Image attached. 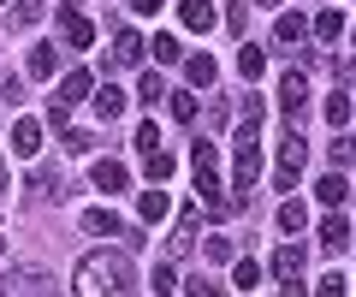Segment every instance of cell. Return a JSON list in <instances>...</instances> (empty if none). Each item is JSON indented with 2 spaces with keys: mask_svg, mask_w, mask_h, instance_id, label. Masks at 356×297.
I'll use <instances>...</instances> for the list:
<instances>
[{
  "mask_svg": "<svg viewBox=\"0 0 356 297\" xmlns=\"http://www.w3.org/2000/svg\"><path fill=\"white\" fill-rule=\"evenodd\" d=\"M77 297H137V268L125 250H89L77 262Z\"/></svg>",
  "mask_w": 356,
  "mask_h": 297,
  "instance_id": "obj_1",
  "label": "cell"
},
{
  "mask_svg": "<svg viewBox=\"0 0 356 297\" xmlns=\"http://www.w3.org/2000/svg\"><path fill=\"white\" fill-rule=\"evenodd\" d=\"M255 179H261V125H238L232 131V191H238V208H250Z\"/></svg>",
  "mask_w": 356,
  "mask_h": 297,
  "instance_id": "obj_2",
  "label": "cell"
},
{
  "mask_svg": "<svg viewBox=\"0 0 356 297\" xmlns=\"http://www.w3.org/2000/svg\"><path fill=\"white\" fill-rule=\"evenodd\" d=\"M191 172H196V202H208L214 214H238V196H220L226 184H220V149L208 137L191 143Z\"/></svg>",
  "mask_w": 356,
  "mask_h": 297,
  "instance_id": "obj_3",
  "label": "cell"
},
{
  "mask_svg": "<svg viewBox=\"0 0 356 297\" xmlns=\"http://www.w3.org/2000/svg\"><path fill=\"white\" fill-rule=\"evenodd\" d=\"M309 167V143H303V131L291 125V137L280 143V167H273V184L280 191H297V172Z\"/></svg>",
  "mask_w": 356,
  "mask_h": 297,
  "instance_id": "obj_4",
  "label": "cell"
},
{
  "mask_svg": "<svg viewBox=\"0 0 356 297\" xmlns=\"http://www.w3.org/2000/svg\"><path fill=\"white\" fill-rule=\"evenodd\" d=\"M6 297H48V285H54V273L48 268H36V262H18V268H6Z\"/></svg>",
  "mask_w": 356,
  "mask_h": 297,
  "instance_id": "obj_5",
  "label": "cell"
},
{
  "mask_svg": "<svg viewBox=\"0 0 356 297\" xmlns=\"http://www.w3.org/2000/svg\"><path fill=\"white\" fill-rule=\"evenodd\" d=\"M280 113L291 119V125L309 113V78H303V72H285V78H280Z\"/></svg>",
  "mask_w": 356,
  "mask_h": 297,
  "instance_id": "obj_6",
  "label": "cell"
},
{
  "mask_svg": "<svg viewBox=\"0 0 356 297\" xmlns=\"http://www.w3.org/2000/svg\"><path fill=\"white\" fill-rule=\"evenodd\" d=\"M309 36H315V24H309L303 13H280V18H273V42H280V48H291V42L303 48Z\"/></svg>",
  "mask_w": 356,
  "mask_h": 297,
  "instance_id": "obj_7",
  "label": "cell"
},
{
  "mask_svg": "<svg viewBox=\"0 0 356 297\" xmlns=\"http://www.w3.org/2000/svg\"><path fill=\"white\" fill-rule=\"evenodd\" d=\"M143 48L149 42L137 30H113V48H107V65H143Z\"/></svg>",
  "mask_w": 356,
  "mask_h": 297,
  "instance_id": "obj_8",
  "label": "cell"
},
{
  "mask_svg": "<svg viewBox=\"0 0 356 297\" xmlns=\"http://www.w3.org/2000/svg\"><path fill=\"white\" fill-rule=\"evenodd\" d=\"M83 232L89 238H125V220L113 208H83Z\"/></svg>",
  "mask_w": 356,
  "mask_h": 297,
  "instance_id": "obj_9",
  "label": "cell"
},
{
  "mask_svg": "<svg viewBox=\"0 0 356 297\" xmlns=\"http://www.w3.org/2000/svg\"><path fill=\"white\" fill-rule=\"evenodd\" d=\"M303 244H280V250H273V280H285V285H291V280H303Z\"/></svg>",
  "mask_w": 356,
  "mask_h": 297,
  "instance_id": "obj_10",
  "label": "cell"
},
{
  "mask_svg": "<svg viewBox=\"0 0 356 297\" xmlns=\"http://www.w3.org/2000/svg\"><path fill=\"white\" fill-rule=\"evenodd\" d=\"M89 179H95V191H125L131 184V172H125V161H95V167H89Z\"/></svg>",
  "mask_w": 356,
  "mask_h": 297,
  "instance_id": "obj_11",
  "label": "cell"
},
{
  "mask_svg": "<svg viewBox=\"0 0 356 297\" xmlns=\"http://www.w3.org/2000/svg\"><path fill=\"white\" fill-rule=\"evenodd\" d=\"M344 244H350V220H344V214H327V220H321V250L339 256Z\"/></svg>",
  "mask_w": 356,
  "mask_h": 297,
  "instance_id": "obj_12",
  "label": "cell"
},
{
  "mask_svg": "<svg viewBox=\"0 0 356 297\" xmlns=\"http://www.w3.org/2000/svg\"><path fill=\"white\" fill-rule=\"evenodd\" d=\"M13 155H42V125L36 119H13Z\"/></svg>",
  "mask_w": 356,
  "mask_h": 297,
  "instance_id": "obj_13",
  "label": "cell"
},
{
  "mask_svg": "<svg viewBox=\"0 0 356 297\" xmlns=\"http://www.w3.org/2000/svg\"><path fill=\"white\" fill-rule=\"evenodd\" d=\"M54 95H60L65 107H77L83 95H95V78H89V72H65V78H60V90H54Z\"/></svg>",
  "mask_w": 356,
  "mask_h": 297,
  "instance_id": "obj_14",
  "label": "cell"
},
{
  "mask_svg": "<svg viewBox=\"0 0 356 297\" xmlns=\"http://www.w3.org/2000/svg\"><path fill=\"white\" fill-rule=\"evenodd\" d=\"M184 78H191L196 90H214V78H220V65L208 60V54H184Z\"/></svg>",
  "mask_w": 356,
  "mask_h": 297,
  "instance_id": "obj_15",
  "label": "cell"
},
{
  "mask_svg": "<svg viewBox=\"0 0 356 297\" xmlns=\"http://www.w3.org/2000/svg\"><path fill=\"white\" fill-rule=\"evenodd\" d=\"M178 18H184V30H214V6H208V0H178Z\"/></svg>",
  "mask_w": 356,
  "mask_h": 297,
  "instance_id": "obj_16",
  "label": "cell"
},
{
  "mask_svg": "<svg viewBox=\"0 0 356 297\" xmlns=\"http://www.w3.org/2000/svg\"><path fill=\"white\" fill-rule=\"evenodd\" d=\"M60 24H65V42H72V48H89V42H95V24L77 18L72 6H60Z\"/></svg>",
  "mask_w": 356,
  "mask_h": 297,
  "instance_id": "obj_17",
  "label": "cell"
},
{
  "mask_svg": "<svg viewBox=\"0 0 356 297\" xmlns=\"http://www.w3.org/2000/svg\"><path fill=\"white\" fill-rule=\"evenodd\" d=\"M191 250H196V208H184L172 226V256H191Z\"/></svg>",
  "mask_w": 356,
  "mask_h": 297,
  "instance_id": "obj_18",
  "label": "cell"
},
{
  "mask_svg": "<svg viewBox=\"0 0 356 297\" xmlns=\"http://www.w3.org/2000/svg\"><path fill=\"white\" fill-rule=\"evenodd\" d=\"M89 102H95V113H102V119H119V113H125V90H119V83H102Z\"/></svg>",
  "mask_w": 356,
  "mask_h": 297,
  "instance_id": "obj_19",
  "label": "cell"
},
{
  "mask_svg": "<svg viewBox=\"0 0 356 297\" xmlns=\"http://www.w3.org/2000/svg\"><path fill=\"white\" fill-rule=\"evenodd\" d=\"M166 95H172V90H166V78H161V72H143V83H137V102H143V107H161Z\"/></svg>",
  "mask_w": 356,
  "mask_h": 297,
  "instance_id": "obj_20",
  "label": "cell"
},
{
  "mask_svg": "<svg viewBox=\"0 0 356 297\" xmlns=\"http://www.w3.org/2000/svg\"><path fill=\"white\" fill-rule=\"evenodd\" d=\"M303 226H309V208L297 202V196H285L280 202V232H303Z\"/></svg>",
  "mask_w": 356,
  "mask_h": 297,
  "instance_id": "obj_21",
  "label": "cell"
},
{
  "mask_svg": "<svg viewBox=\"0 0 356 297\" xmlns=\"http://www.w3.org/2000/svg\"><path fill=\"white\" fill-rule=\"evenodd\" d=\"M232 285H238V291H255V285H261V262L238 256V262H232Z\"/></svg>",
  "mask_w": 356,
  "mask_h": 297,
  "instance_id": "obj_22",
  "label": "cell"
},
{
  "mask_svg": "<svg viewBox=\"0 0 356 297\" xmlns=\"http://www.w3.org/2000/svg\"><path fill=\"white\" fill-rule=\"evenodd\" d=\"M238 72H243V78H261V72H267V54L261 48H255V42H243V48H238Z\"/></svg>",
  "mask_w": 356,
  "mask_h": 297,
  "instance_id": "obj_23",
  "label": "cell"
},
{
  "mask_svg": "<svg viewBox=\"0 0 356 297\" xmlns=\"http://www.w3.org/2000/svg\"><path fill=\"white\" fill-rule=\"evenodd\" d=\"M30 196H65V179L54 167H36V179H30Z\"/></svg>",
  "mask_w": 356,
  "mask_h": 297,
  "instance_id": "obj_24",
  "label": "cell"
},
{
  "mask_svg": "<svg viewBox=\"0 0 356 297\" xmlns=\"http://www.w3.org/2000/svg\"><path fill=\"white\" fill-rule=\"evenodd\" d=\"M24 72H30V78H54V72H60V60H54V48H30Z\"/></svg>",
  "mask_w": 356,
  "mask_h": 297,
  "instance_id": "obj_25",
  "label": "cell"
},
{
  "mask_svg": "<svg viewBox=\"0 0 356 297\" xmlns=\"http://www.w3.org/2000/svg\"><path fill=\"white\" fill-rule=\"evenodd\" d=\"M143 172H149V184H166V179H172V155H166V149L143 155Z\"/></svg>",
  "mask_w": 356,
  "mask_h": 297,
  "instance_id": "obj_26",
  "label": "cell"
},
{
  "mask_svg": "<svg viewBox=\"0 0 356 297\" xmlns=\"http://www.w3.org/2000/svg\"><path fill=\"white\" fill-rule=\"evenodd\" d=\"M315 36H321V42H339V36H344V13H339V6H327V13L315 18Z\"/></svg>",
  "mask_w": 356,
  "mask_h": 297,
  "instance_id": "obj_27",
  "label": "cell"
},
{
  "mask_svg": "<svg viewBox=\"0 0 356 297\" xmlns=\"http://www.w3.org/2000/svg\"><path fill=\"white\" fill-rule=\"evenodd\" d=\"M137 214H143V220H161V214H166V191H161V184H149V191L137 196Z\"/></svg>",
  "mask_w": 356,
  "mask_h": 297,
  "instance_id": "obj_28",
  "label": "cell"
},
{
  "mask_svg": "<svg viewBox=\"0 0 356 297\" xmlns=\"http://www.w3.org/2000/svg\"><path fill=\"white\" fill-rule=\"evenodd\" d=\"M6 13H13V24H18V30H30V24H42V0H13Z\"/></svg>",
  "mask_w": 356,
  "mask_h": 297,
  "instance_id": "obj_29",
  "label": "cell"
},
{
  "mask_svg": "<svg viewBox=\"0 0 356 297\" xmlns=\"http://www.w3.org/2000/svg\"><path fill=\"white\" fill-rule=\"evenodd\" d=\"M202 256H208V262H238V250H232L226 232H214V238H202Z\"/></svg>",
  "mask_w": 356,
  "mask_h": 297,
  "instance_id": "obj_30",
  "label": "cell"
},
{
  "mask_svg": "<svg viewBox=\"0 0 356 297\" xmlns=\"http://www.w3.org/2000/svg\"><path fill=\"white\" fill-rule=\"evenodd\" d=\"M315 196H321L327 208H339V202H344V179H339V172H327V179L315 184Z\"/></svg>",
  "mask_w": 356,
  "mask_h": 297,
  "instance_id": "obj_31",
  "label": "cell"
},
{
  "mask_svg": "<svg viewBox=\"0 0 356 297\" xmlns=\"http://www.w3.org/2000/svg\"><path fill=\"white\" fill-rule=\"evenodd\" d=\"M154 60H161V65L184 60V42H178V36H154Z\"/></svg>",
  "mask_w": 356,
  "mask_h": 297,
  "instance_id": "obj_32",
  "label": "cell"
},
{
  "mask_svg": "<svg viewBox=\"0 0 356 297\" xmlns=\"http://www.w3.org/2000/svg\"><path fill=\"white\" fill-rule=\"evenodd\" d=\"M238 113H243V125H261V119H267V102H261V95H243V102H238Z\"/></svg>",
  "mask_w": 356,
  "mask_h": 297,
  "instance_id": "obj_33",
  "label": "cell"
},
{
  "mask_svg": "<svg viewBox=\"0 0 356 297\" xmlns=\"http://www.w3.org/2000/svg\"><path fill=\"white\" fill-rule=\"evenodd\" d=\"M327 119L344 131V119H350V95H344V90H339V95H327Z\"/></svg>",
  "mask_w": 356,
  "mask_h": 297,
  "instance_id": "obj_34",
  "label": "cell"
},
{
  "mask_svg": "<svg viewBox=\"0 0 356 297\" xmlns=\"http://www.w3.org/2000/svg\"><path fill=\"white\" fill-rule=\"evenodd\" d=\"M0 102H6V107L24 102V78H13V72H6V78H0Z\"/></svg>",
  "mask_w": 356,
  "mask_h": 297,
  "instance_id": "obj_35",
  "label": "cell"
},
{
  "mask_svg": "<svg viewBox=\"0 0 356 297\" xmlns=\"http://www.w3.org/2000/svg\"><path fill=\"white\" fill-rule=\"evenodd\" d=\"M65 155H89V149H95V137H89V131H65Z\"/></svg>",
  "mask_w": 356,
  "mask_h": 297,
  "instance_id": "obj_36",
  "label": "cell"
},
{
  "mask_svg": "<svg viewBox=\"0 0 356 297\" xmlns=\"http://www.w3.org/2000/svg\"><path fill=\"white\" fill-rule=\"evenodd\" d=\"M226 24L238 30V36H243V30H250V0H232V6H226Z\"/></svg>",
  "mask_w": 356,
  "mask_h": 297,
  "instance_id": "obj_37",
  "label": "cell"
},
{
  "mask_svg": "<svg viewBox=\"0 0 356 297\" xmlns=\"http://www.w3.org/2000/svg\"><path fill=\"white\" fill-rule=\"evenodd\" d=\"M172 119H184V125H191V119H196V95L172 90Z\"/></svg>",
  "mask_w": 356,
  "mask_h": 297,
  "instance_id": "obj_38",
  "label": "cell"
},
{
  "mask_svg": "<svg viewBox=\"0 0 356 297\" xmlns=\"http://www.w3.org/2000/svg\"><path fill=\"white\" fill-rule=\"evenodd\" d=\"M137 149H143V155H154V149H161V131H154V119H149V125H137Z\"/></svg>",
  "mask_w": 356,
  "mask_h": 297,
  "instance_id": "obj_39",
  "label": "cell"
},
{
  "mask_svg": "<svg viewBox=\"0 0 356 297\" xmlns=\"http://www.w3.org/2000/svg\"><path fill=\"white\" fill-rule=\"evenodd\" d=\"M184 291H191V297H220V291H226V285H214V280H202V273H196V280L184 285Z\"/></svg>",
  "mask_w": 356,
  "mask_h": 297,
  "instance_id": "obj_40",
  "label": "cell"
},
{
  "mask_svg": "<svg viewBox=\"0 0 356 297\" xmlns=\"http://www.w3.org/2000/svg\"><path fill=\"white\" fill-rule=\"evenodd\" d=\"M315 297H344V273H327V280L315 285Z\"/></svg>",
  "mask_w": 356,
  "mask_h": 297,
  "instance_id": "obj_41",
  "label": "cell"
},
{
  "mask_svg": "<svg viewBox=\"0 0 356 297\" xmlns=\"http://www.w3.org/2000/svg\"><path fill=\"white\" fill-rule=\"evenodd\" d=\"M166 291H172V268L161 262V268H154V297H166Z\"/></svg>",
  "mask_w": 356,
  "mask_h": 297,
  "instance_id": "obj_42",
  "label": "cell"
},
{
  "mask_svg": "<svg viewBox=\"0 0 356 297\" xmlns=\"http://www.w3.org/2000/svg\"><path fill=\"white\" fill-rule=\"evenodd\" d=\"M161 6H166V0H131V13H137V18H154Z\"/></svg>",
  "mask_w": 356,
  "mask_h": 297,
  "instance_id": "obj_43",
  "label": "cell"
},
{
  "mask_svg": "<svg viewBox=\"0 0 356 297\" xmlns=\"http://www.w3.org/2000/svg\"><path fill=\"white\" fill-rule=\"evenodd\" d=\"M280 297H303V280H291V285H285V291Z\"/></svg>",
  "mask_w": 356,
  "mask_h": 297,
  "instance_id": "obj_44",
  "label": "cell"
},
{
  "mask_svg": "<svg viewBox=\"0 0 356 297\" xmlns=\"http://www.w3.org/2000/svg\"><path fill=\"white\" fill-rule=\"evenodd\" d=\"M250 6H285V0H250Z\"/></svg>",
  "mask_w": 356,
  "mask_h": 297,
  "instance_id": "obj_45",
  "label": "cell"
},
{
  "mask_svg": "<svg viewBox=\"0 0 356 297\" xmlns=\"http://www.w3.org/2000/svg\"><path fill=\"white\" fill-rule=\"evenodd\" d=\"M0 191H6V155H0Z\"/></svg>",
  "mask_w": 356,
  "mask_h": 297,
  "instance_id": "obj_46",
  "label": "cell"
},
{
  "mask_svg": "<svg viewBox=\"0 0 356 297\" xmlns=\"http://www.w3.org/2000/svg\"><path fill=\"white\" fill-rule=\"evenodd\" d=\"M0 256H6V238H0Z\"/></svg>",
  "mask_w": 356,
  "mask_h": 297,
  "instance_id": "obj_47",
  "label": "cell"
},
{
  "mask_svg": "<svg viewBox=\"0 0 356 297\" xmlns=\"http://www.w3.org/2000/svg\"><path fill=\"white\" fill-rule=\"evenodd\" d=\"M350 42H356V24H350Z\"/></svg>",
  "mask_w": 356,
  "mask_h": 297,
  "instance_id": "obj_48",
  "label": "cell"
},
{
  "mask_svg": "<svg viewBox=\"0 0 356 297\" xmlns=\"http://www.w3.org/2000/svg\"><path fill=\"white\" fill-rule=\"evenodd\" d=\"M60 6H72V0H60Z\"/></svg>",
  "mask_w": 356,
  "mask_h": 297,
  "instance_id": "obj_49",
  "label": "cell"
},
{
  "mask_svg": "<svg viewBox=\"0 0 356 297\" xmlns=\"http://www.w3.org/2000/svg\"><path fill=\"white\" fill-rule=\"evenodd\" d=\"M350 143H356V137H350Z\"/></svg>",
  "mask_w": 356,
  "mask_h": 297,
  "instance_id": "obj_50",
  "label": "cell"
}]
</instances>
